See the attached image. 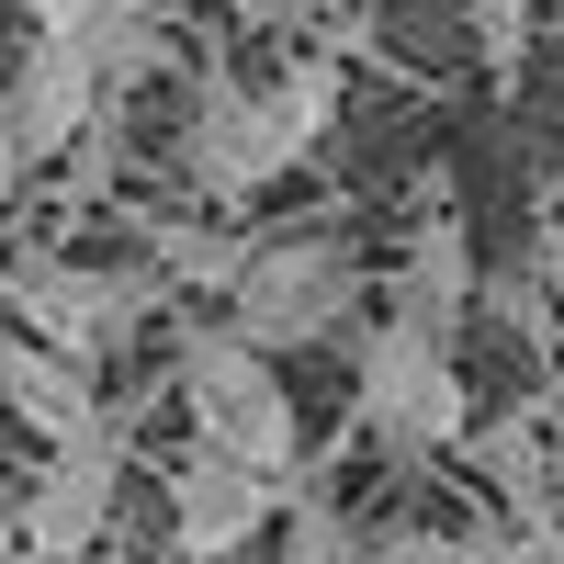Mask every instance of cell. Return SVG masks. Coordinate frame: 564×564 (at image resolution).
Segmentation results:
<instances>
[{"instance_id": "7a4b0ae2", "label": "cell", "mask_w": 564, "mask_h": 564, "mask_svg": "<svg viewBox=\"0 0 564 564\" xmlns=\"http://www.w3.org/2000/svg\"><path fill=\"white\" fill-rule=\"evenodd\" d=\"M361 305H372V260H361L350 226H249L215 327L271 361V350H327V339H350Z\"/></svg>"}, {"instance_id": "5b68a950", "label": "cell", "mask_w": 564, "mask_h": 564, "mask_svg": "<svg viewBox=\"0 0 564 564\" xmlns=\"http://www.w3.org/2000/svg\"><path fill=\"white\" fill-rule=\"evenodd\" d=\"M350 417L372 452L395 463H430V452H463V430H475V384H463V350H430L406 339V327L372 316L350 339Z\"/></svg>"}, {"instance_id": "3957f363", "label": "cell", "mask_w": 564, "mask_h": 564, "mask_svg": "<svg viewBox=\"0 0 564 564\" xmlns=\"http://www.w3.org/2000/svg\"><path fill=\"white\" fill-rule=\"evenodd\" d=\"M170 395H181V417H193L204 452L249 463V475H271V486H305V406H294V384H282L249 339H226L215 316H193L170 339Z\"/></svg>"}, {"instance_id": "9a60e30c", "label": "cell", "mask_w": 564, "mask_h": 564, "mask_svg": "<svg viewBox=\"0 0 564 564\" xmlns=\"http://www.w3.org/2000/svg\"><path fill=\"white\" fill-rule=\"evenodd\" d=\"M34 34H90V23H113V12H148V0H23Z\"/></svg>"}, {"instance_id": "52a82bcc", "label": "cell", "mask_w": 564, "mask_h": 564, "mask_svg": "<svg viewBox=\"0 0 564 564\" xmlns=\"http://www.w3.org/2000/svg\"><path fill=\"white\" fill-rule=\"evenodd\" d=\"M124 441H135V417L34 463V486L12 497V553L23 564H102L113 508H124Z\"/></svg>"}, {"instance_id": "ba28073f", "label": "cell", "mask_w": 564, "mask_h": 564, "mask_svg": "<svg viewBox=\"0 0 564 564\" xmlns=\"http://www.w3.org/2000/svg\"><path fill=\"white\" fill-rule=\"evenodd\" d=\"M0 113H12L23 170H68V159H79L90 135L124 113V102H113L102 57H90V34H23L12 79H0Z\"/></svg>"}, {"instance_id": "30bf717a", "label": "cell", "mask_w": 564, "mask_h": 564, "mask_svg": "<svg viewBox=\"0 0 564 564\" xmlns=\"http://www.w3.org/2000/svg\"><path fill=\"white\" fill-rule=\"evenodd\" d=\"M0 406H12L45 452L102 441V430H124V417H135V406L102 395V372H79V361H57V350H34V339H12V327H0Z\"/></svg>"}, {"instance_id": "9c48e42d", "label": "cell", "mask_w": 564, "mask_h": 564, "mask_svg": "<svg viewBox=\"0 0 564 564\" xmlns=\"http://www.w3.org/2000/svg\"><path fill=\"white\" fill-rule=\"evenodd\" d=\"M159 497H170V553L181 564H238L260 531H282V497H294V486H271V475H249V463L181 441Z\"/></svg>"}, {"instance_id": "7c38bea8", "label": "cell", "mask_w": 564, "mask_h": 564, "mask_svg": "<svg viewBox=\"0 0 564 564\" xmlns=\"http://www.w3.org/2000/svg\"><path fill=\"white\" fill-rule=\"evenodd\" d=\"M282 564H372V531L327 486H294L282 497Z\"/></svg>"}, {"instance_id": "4fadbf2b", "label": "cell", "mask_w": 564, "mask_h": 564, "mask_svg": "<svg viewBox=\"0 0 564 564\" xmlns=\"http://www.w3.org/2000/svg\"><path fill=\"white\" fill-rule=\"evenodd\" d=\"M372 564H520L508 531H441V520H395L372 531Z\"/></svg>"}, {"instance_id": "277c9868", "label": "cell", "mask_w": 564, "mask_h": 564, "mask_svg": "<svg viewBox=\"0 0 564 564\" xmlns=\"http://www.w3.org/2000/svg\"><path fill=\"white\" fill-rule=\"evenodd\" d=\"M0 305H12V339L57 350L79 372H102L113 350L148 339V316L170 305V282L148 260H79V249H23L0 271Z\"/></svg>"}, {"instance_id": "5bb4252c", "label": "cell", "mask_w": 564, "mask_h": 564, "mask_svg": "<svg viewBox=\"0 0 564 564\" xmlns=\"http://www.w3.org/2000/svg\"><path fill=\"white\" fill-rule=\"evenodd\" d=\"M463 34H475V57H486V79L497 90H520V68H531V0H463Z\"/></svg>"}, {"instance_id": "ac0fdd59", "label": "cell", "mask_w": 564, "mask_h": 564, "mask_svg": "<svg viewBox=\"0 0 564 564\" xmlns=\"http://www.w3.org/2000/svg\"><path fill=\"white\" fill-rule=\"evenodd\" d=\"M170 564H181V553H170Z\"/></svg>"}, {"instance_id": "2e32d148", "label": "cell", "mask_w": 564, "mask_h": 564, "mask_svg": "<svg viewBox=\"0 0 564 564\" xmlns=\"http://www.w3.org/2000/svg\"><path fill=\"white\" fill-rule=\"evenodd\" d=\"M226 12H238L249 34H305V23L327 12V0H226Z\"/></svg>"}, {"instance_id": "8fae6325", "label": "cell", "mask_w": 564, "mask_h": 564, "mask_svg": "<svg viewBox=\"0 0 564 564\" xmlns=\"http://www.w3.org/2000/svg\"><path fill=\"white\" fill-rule=\"evenodd\" d=\"M463 452L486 463V486L508 497V520H520L531 542H564V520H553V395H520V406H486L475 430H463Z\"/></svg>"}, {"instance_id": "8992f818", "label": "cell", "mask_w": 564, "mask_h": 564, "mask_svg": "<svg viewBox=\"0 0 564 564\" xmlns=\"http://www.w3.org/2000/svg\"><path fill=\"white\" fill-rule=\"evenodd\" d=\"M372 294H384V327H406L430 350H463V327L486 305V260H475V226L452 215V170L417 181V226H406V249Z\"/></svg>"}, {"instance_id": "6da1fadb", "label": "cell", "mask_w": 564, "mask_h": 564, "mask_svg": "<svg viewBox=\"0 0 564 564\" xmlns=\"http://www.w3.org/2000/svg\"><path fill=\"white\" fill-rule=\"evenodd\" d=\"M339 102H350V68L327 57V45H305V57L271 68V79L193 68V79H181V148H170L181 204L238 226V204L282 193V181L339 135Z\"/></svg>"}, {"instance_id": "e0dca14e", "label": "cell", "mask_w": 564, "mask_h": 564, "mask_svg": "<svg viewBox=\"0 0 564 564\" xmlns=\"http://www.w3.org/2000/svg\"><path fill=\"white\" fill-rule=\"evenodd\" d=\"M23 181H34V170H23V148H12V113H0V215L23 204Z\"/></svg>"}]
</instances>
